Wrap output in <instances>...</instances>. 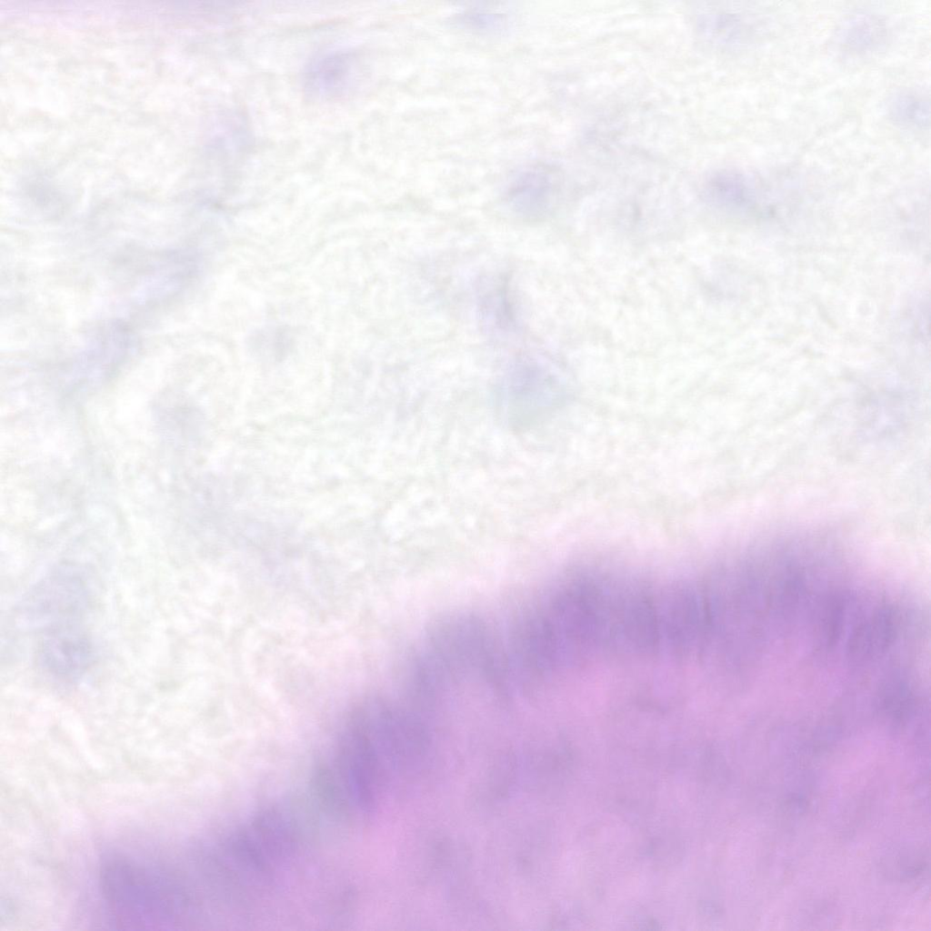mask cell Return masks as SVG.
<instances>
[{"label":"cell","instance_id":"6da1fadb","mask_svg":"<svg viewBox=\"0 0 931 931\" xmlns=\"http://www.w3.org/2000/svg\"><path fill=\"white\" fill-rule=\"evenodd\" d=\"M100 886L117 922L136 927L186 924L195 909L193 894L177 873L128 856H113L103 863Z\"/></svg>","mask_w":931,"mask_h":931},{"label":"cell","instance_id":"7a4b0ae2","mask_svg":"<svg viewBox=\"0 0 931 931\" xmlns=\"http://www.w3.org/2000/svg\"><path fill=\"white\" fill-rule=\"evenodd\" d=\"M85 601L82 582L67 575H55L35 587L23 604L22 614L26 623L36 626L61 623L78 615Z\"/></svg>","mask_w":931,"mask_h":931},{"label":"cell","instance_id":"3957f363","mask_svg":"<svg viewBox=\"0 0 931 931\" xmlns=\"http://www.w3.org/2000/svg\"><path fill=\"white\" fill-rule=\"evenodd\" d=\"M38 658L41 666L55 676L79 677L92 663V644L85 635L75 628H58L44 637Z\"/></svg>","mask_w":931,"mask_h":931},{"label":"cell","instance_id":"277c9868","mask_svg":"<svg viewBox=\"0 0 931 931\" xmlns=\"http://www.w3.org/2000/svg\"><path fill=\"white\" fill-rule=\"evenodd\" d=\"M357 73L355 55L348 49L325 51L314 58L305 71V87L318 97H333L345 93Z\"/></svg>","mask_w":931,"mask_h":931},{"label":"cell","instance_id":"5b68a950","mask_svg":"<svg viewBox=\"0 0 931 931\" xmlns=\"http://www.w3.org/2000/svg\"><path fill=\"white\" fill-rule=\"evenodd\" d=\"M546 175L539 170H531L520 175L513 183L509 200L517 211L533 214L546 203L550 185Z\"/></svg>","mask_w":931,"mask_h":931},{"label":"cell","instance_id":"8992f818","mask_svg":"<svg viewBox=\"0 0 931 931\" xmlns=\"http://www.w3.org/2000/svg\"><path fill=\"white\" fill-rule=\"evenodd\" d=\"M916 102V100L910 98L899 100L897 105L898 113L907 121L914 119L918 122L916 115L923 120L924 107L921 103L917 105Z\"/></svg>","mask_w":931,"mask_h":931}]
</instances>
